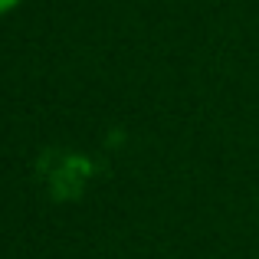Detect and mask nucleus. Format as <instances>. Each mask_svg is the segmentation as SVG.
Here are the masks:
<instances>
[{"mask_svg": "<svg viewBox=\"0 0 259 259\" xmlns=\"http://www.w3.org/2000/svg\"><path fill=\"white\" fill-rule=\"evenodd\" d=\"M17 4H20V0H0V17H4V13H10Z\"/></svg>", "mask_w": 259, "mask_h": 259, "instance_id": "1", "label": "nucleus"}]
</instances>
